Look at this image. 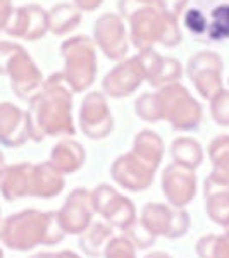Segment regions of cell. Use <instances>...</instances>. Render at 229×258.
<instances>
[{
    "mask_svg": "<svg viewBox=\"0 0 229 258\" xmlns=\"http://www.w3.org/2000/svg\"><path fill=\"white\" fill-rule=\"evenodd\" d=\"M186 26L193 33L209 40H224L229 36V2L214 6L202 4V9H190L185 18Z\"/></svg>",
    "mask_w": 229,
    "mask_h": 258,
    "instance_id": "obj_1",
    "label": "cell"
},
{
    "mask_svg": "<svg viewBox=\"0 0 229 258\" xmlns=\"http://www.w3.org/2000/svg\"><path fill=\"white\" fill-rule=\"evenodd\" d=\"M97 231L98 232H95V226H93L90 229L88 236H86V238H83V239H90V243H88V241H81L83 249H85L86 253H90V255H93V256H98L100 253H102V248H100V246H102V243H100V241H103L105 238H109V236H110V229L102 226V224H97Z\"/></svg>",
    "mask_w": 229,
    "mask_h": 258,
    "instance_id": "obj_3",
    "label": "cell"
},
{
    "mask_svg": "<svg viewBox=\"0 0 229 258\" xmlns=\"http://www.w3.org/2000/svg\"><path fill=\"white\" fill-rule=\"evenodd\" d=\"M226 249H220L219 239L215 236H209L205 239H200L197 244L200 258H229V232L226 236Z\"/></svg>",
    "mask_w": 229,
    "mask_h": 258,
    "instance_id": "obj_2",
    "label": "cell"
},
{
    "mask_svg": "<svg viewBox=\"0 0 229 258\" xmlns=\"http://www.w3.org/2000/svg\"><path fill=\"white\" fill-rule=\"evenodd\" d=\"M148 258H169V256H165V255H150Z\"/></svg>",
    "mask_w": 229,
    "mask_h": 258,
    "instance_id": "obj_5",
    "label": "cell"
},
{
    "mask_svg": "<svg viewBox=\"0 0 229 258\" xmlns=\"http://www.w3.org/2000/svg\"><path fill=\"white\" fill-rule=\"evenodd\" d=\"M107 256L109 258H135V253L131 249V243L126 239H116L107 249Z\"/></svg>",
    "mask_w": 229,
    "mask_h": 258,
    "instance_id": "obj_4",
    "label": "cell"
}]
</instances>
